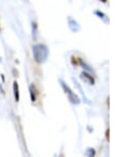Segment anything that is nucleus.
<instances>
[{
  "label": "nucleus",
  "mask_w": 135,
  "mask_h": 157,
  "mask_svg": "<svg viewBox=\"0 0 135 157\" xmlns=\"http://www.w3.org/2000/svg\"><path fill=\"white\" fill-rule=\"evenodd\" d=\"M33 57L37 63H43L47 61L48 57H49V49L45 44L42 43H37L34 44L32 48Z\"/></svg>",
  "instance_id": "nucleus-1"
},
{
  "label": "nucleus",
  "mask_w": 135,
  "mask_h": 157,
  "mask_svg": "<svg viewBox=\"0 0 135 157\" xmlns=\"http://www.w3.org/2000/svg\"><path fill=\"white\" fill-rule=\"evenodd\" d=\"M59 82H60V86H61L62 90H64V93H66V95H67V97L70 102L73 103V105H79V103H80V99H79L78 96L71 90V88H70L62 79H59Z\"/></svg>",
  "instance_id": "nucleus-2"
},
{
  "label": "nucleus",
  "mask_w": 135,
  "mask_h": 157,
  "mask_svg": "<svg viewBox=\"0 0 135 157\" xmlns=\"http://www.w3.org/2000/svg\"><path fill=\"white\" fill-rule=\"evenodd\" d=\"M68 22H69V28L70 30L72 31V32H78L79 30H80V25H79V23L77 22L76 20H74L73 18H71V17H69V19H68Z\"/></svg>",
  "instance_id": "nucleus-3"
},
{
  "label": "nucleus",
  "mask_w": 135,
  "mask_h": 157,
  "mask_svg": "<svg viewBox=\"0 0 135 157\" xmlns=\"http://www.w3.org/2000/svg\"><path fill=\"white\" fill-rule=\"evenodd\" d=\"M80 78L83 79L84 82L89 83V84H94V79L93 77L91 76L89 73H87V72H83V73L80 74Z\"/></svg>",
  "instance_id": "nucleus-4"
},
{
  "label": "nucleus",
  "mask_w": 135,
  "mask_h": 157,
  "mask_svg": "<svg viewBox=\"0 0 135 157\" xmlns=\"http://www.w3.org/2000/svg\"><path fill=\"white\" fill-rule=\"evenodd\" d=\"M13 92H14V97H15L16 102H19L20 100V93H19V84L15 80L13 83Z\"/></svg>",
  "instance_id": "nucleus-5"
},
{
  "label": "nucleus",
  "mask_w": 135,
  "mask_h": 157,
  "mask_svg": "<svg viewBox=\"0 0 135 157\" xmlns=\"http://www.w3.org/2000/svg\"><path fill=\"white\" fill-rule=\"evenodd\" d=\"M29 90H30V96H31V100H32V102H35L36 99H37V91H36V88L35 86L32 83L30 86V88H29Z\"/></svg>",
  "instance_id": "nucleus-6"
},
{
  "label": "nucleus",
  "mask_w": 135,
  "mask_h": 157,
  "mask_svg": "<svg viewBox=\"0 0 135 157\" xmlns=\"http://www.w3.org/2000/svg\"><path fill=\"white\" fill-rule=\"evenodd\" d=\"M32 33H33V38L36 39L37 38V25H36V22H32Z\"/></svg>",
  "instance_id": "nucleus-7"
},
{
  "label": "nucleus",
  "mask_w": 135,
  "mask_h": 157,
  "mask_svg": "<svg viewBox=\"0 0 135 157\" xmlns=\"http://www.w3.org/2000/svg\"><path fill=\"white\" fill-rule=\"evenodd\" d=\"M0 31H1V29H0Z\"/></svg>",
  "instance_id": "nucleus-8"
}]
</instances>
